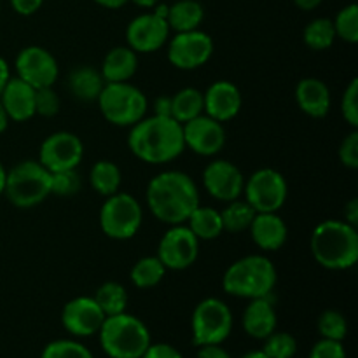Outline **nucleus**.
<instances>
[{"label":"nucleus","instance_id":"1","mask_svg":"<svg viewBox=\"0 0 358 358\" xmlns=\"http://www.w3.org/2000/svg\"><path fill=\"white\" fill-rule=\"evenodd\" d=\"M147 205L157 220L178 226L187 222L192 210L199 205L198 187L184 171H163L147 185Z\"/></svg>","mask_w":358,"mask_h":358},{"label":"nucleus","instance_id":"2","mask_svg":"<svg viewBox=\"0 0 358 358\" xmlns=\"http://www.w3.org/2000/svg\"><path fill=\"white\" fill-rule=\"evenodd\" d=\"M128 147L133 156L149 164L170 163L185 149L182 124L163 115L143 117L131 126Z\"/></svg>","mask_w":358,"mask_h":358},{"label":"nucleus","instance_id":"3","mask_svg":"<svg viewBox=\"0 0 358 358\" xmlns=\"http://www.w3.org/2000/svg\"><path fill=\"white\" fill-rule=\"evenodd\" d=\"M311 254L325 269L343 271L358 262L357 227L345 220H324L311 233Z\"/></svg>","mask_w":358,"mask_h":358},{"label":"nucleus","instance_id":"4","mask_svg":"<svg viewBox=\"0 0 358 358\" xmlns=\"http://www.w3.org/2000/svg\"><path fill=\"white\" fill-rule=\"evenodd\" d=\"M276 268L264 255L238 259L224 273L222 287L229 296L241 299L269 297L276 285Z\"/></svg>","mask_w":358,"mask_h":358},{"label":"nucleus","instance_id":"5","mask_svg":"<svg viewBox=\"0 0 358 358\" xmlns=\"http://www.w3.org/2000/svg\"><path fill=\"white\" fill-rule=\"evenodd\" d=\"M98 334L101 348L110 358H142L150 346L147 325L126 311L105 317Z\"/></svg>","mask_w":358,"mask_h":358},{"label":"nucleus","instance_id":"6","mask_svg":"<svg viewBox=\"0 0 358 358\" xmlns=\"http://www.w3.org/2000/svg\"><path fill=\"white\" fill-rule=\"evenodd\" d=\"M3 194L16 208L37 206L51 194V171L38 161H23L7 171Z\"/></svg>","mask_w":358,"mask_h":358},{"label":"nucleus","instance_id":"7","mask_svg":"<svg viewBox=\"0 0 358 358\" xmlns=\"http://www.w3.org/2000/svg\"><path fill=\"white\" fill-rule=\"evenodd\" d=\"M101 114L114 126H133L147 114V98L129 83H107L98 96Z\"/></svg>","mask_w":358,"mask_h":358},{"label":"nucleus","instance_id":"8","mask_svg":"<svg viewBox=\"0 0 358 358\" xmlns=\"http://www.w3.org/2000/svg\"><path fill=\"white\" fill-rule=\"evenodd\" d=\"M143 212L140 203L126 192L107 196L100 210V227L112 240H129L142 226Z\"/></svg>","mask_w":358,"mask_h":358},{"label":"nucleus","instance_id":"9","mask_svg":"<svg viewBox=\"0 0 358 358\" xmlns=\"http://www.w3.org/2000/svg\"><path fill=\"white\" fill-rule=\"evenodd\" d=\"M191 329L196 346L222 345L233 331V313L224 301L208 297L194 308Z\"/></svg>","mask_w":358,"mask_h":358},{"label":"nucleus","instance_id":"10","mask_svg":"<svg viewBox=\"0 0 358 358\" xmlns=\"http://www.w3.org/2000/svg\"><path fill=\"white\" fill-rule=\"evenodd\" d=\"M243 194L247 196L245 201L257 213L278 212L287 201L289 185L280 171L273 168H262L252 173L250 178L245 182Z\"/></svg>","mask_w":358,"mask_h":358},{"label":"nucleus","instance_id":"11","mask_svg":"<svg viewBox=\"0 0 358 358\" xmlns=\"http://www.w3.org/2000/svg\"><path fill=\"white\" fill-rule=\"evenodd\" d=\"M199 254V240L184 224L173 226L164 233L157 247V259L166 269L182 271L191 268Z\"/></svg>","mask_w":358,"mask_h":358},{"label":"nucleus","instance_id":"12","mask_svg":"<svg viewBox=\"0 0 358 358\" xmlns=\"http://www.w3.org/2000/svg\"><path fill=\"white\" fill-rule=\"evenodd\" d=\"M213 52V41L199 30L180 31L168 45V62L178 70H196L205 65Z\"/></svg>","mask_w":358,"mask_h":358},{"label":"nucleus","instance_id":"13","mask_svg":"<svg viewBox=\"0 0 358 358\" xmlns=\"http://www.w3.org/2000/svg\"><path fill=\"white\" fill-rule=\"evenodd\" d=\"M84 157V145L73 133L58 131L49 135L42 142L38 163L48 171L72 170L80 164Z\"/></svg>","mask_w":358,"mask_h":358},{"label":"nucleus","instance_id":"14","mask_svg":"<svg viewBox=\"0 0 358 358\" xmlns=\"http://www.w3.org/2000/svg\"><path fill=\"white\" fill-rule=\"evenodd\" d=\"M16 72L21 80L30 84L34 90L52 86L58 79V63L56 58L44 48L30 45L21 49L16 58Z\"/></svg>","mask_w":358,"mask_h":358},{"label":"nucleus","instance_id":"15","mask_svg":"<svg viewBox=\"0 0 358 358\" xmlns=\"http://www.w3.org/2000/svg\"><path fill=\"white\" fill-rule=\"evenodd\" d=\"M185 147L198 156H215L226 143V131L222 122L215 121L210 115L201 114L198 117L182 124Z\"/></svg>","mask_w":358,"mask_h":358},{"label":"nucleus","instance_id":"16","mask_svg":"<svg viewBox=\"0 0 358 358\" xmlns=\"http://www.w3.org/2000/svg\"><path fill=\"white\" fill-rule=\"evenodd\" d=\"M203 184L212 198L229 203L243 194L245 177L236 164L226 159H217L203 171Z\"/></svg>","mask_w":358,"mask_h":358},{"label":"nucleus","instance_id":"17","mask_svg":"<svg viewBox=\"0 0 358 358\" xmlns=\"http://www.w3.org/2000/svg\"><path fill=\"white\" fill-rule=\"evenodd\" d=\"M170 35L166 17L156 13L135 17L126 28V41L135 52H154L164 45Z\"/></svg>","mask_w":358,"mask_h":358},{"label":"nucleus","instance_id":"18","mask_svg":"<svg viewBox=\"0 0 358 358\" xmlns=\"http://www.w3.org/2000/svg\"><path fill=\"white\" fill-rule=\"evenodd\" d=\"M103 320V311L100 310L93 297L87 296L69 301L62 313L63 327L77 338H87V336L96 334Z\"/></svg>","mask_w":358,"mask_h":358},{"label":"nucleus","instance_id":"19","mask_svg":"<svg viewBox=\"0 0 358 358\" xmlns=\"http://www.w3.org/2000/svg\"><path fill=\"white\" fill-rule=\"evenodd\" d=\"M203 100H205V114L219 122L236 117L243 101L240 90L229 80H217L210 84L206 93H203Z\"/></svg>","mask_w":358,"mask_h":358},{"label":"nucleus","instance_id":"20","mask_svg":"<svg viewBox=\"0 0 358 358\" xmlns=\"http://www.w3.org/2000/svg\"><path fill=\"white\" fill-rule=\"evenodd\" d=\"M0 103L10 121H28L35 115V90L20 77H10L0 94Z\"/></svg>","mask_w":358,"mask_h":358},{"label":"nucleus","instance_id":"21","mask_svg":"<svg viewBox=\"0 0 358 358\" xmlns=\"http://www.w3.org/2000/svg\"><path fill=\"white\" fill-rule=\"evenodd\" d=\"M248 229H250L254 243L266 252L280 250L289 236L287 224L276 212L255 213Z\"/></svg>","mask_w":358,"mask_h":358},{"label":"nucleus","instance_id":"22","mask_svg":"<svg viewBox=\"0 0 358 358\" xmlns=\"http://www.w3.org/2000/svg\"><path fill=\"white\" fill-rule=\"evenodd\" d=\"M296 101L301 110L310 117H325L331 108V91L327 84L315 77L299 80L296 87Z\"/></svg>","mask_w":358,"mask_h":358},{"label":"nucleus","instance_id":"23","mask_svg":"<svg viewBox=\"0 0 358 358\" xmlns=\"http://www.w3.org/2000/svg\"><path fill=\"white\" fill-rule=\"evenodd\" d=\"M276 324H278V318H276L275 306L269 297L250 301L243 313V329L250 338L266 339L276 331Z\"/></svg>","mask_w":358,"mask_h":358},{"label":"nucleus","instance_id":"24","mask_svg":"<svg viewBox=\"0 0 358 358\" xmlns=\"http://www.w3.org/2000/svg\"><path fill=\"white\" fill-rule=\"evenodd\" d=\"M136 69H138L136 52L129 45L128 48L119 45L107 52L100 73L105 83H128L135 76Z\"/></svg>","mask_w":358,"mask_h":358},{"label":"nucleus","instance_id":"25","mask_svg":"<svg viewBox=\"0 0 358 358\" xmlns=\"http://www.w3.org/2000/svg\"><path fill=\"white\" fill-rule=\"evenodd\" d=\"M203 17H205V10L198 0H177L173 6H168V27L177 34L198 30Z\"/></svg>","mask_w":358,"mask_h":358},{"label":"nucleus","instance_id":"26","mask_svg":"<svg viewBox=\"0 0 358 358\" xmlns=\"http://www.w3.org/2000/svg\"><path fill=\"white\" fill-rule=\"evenodd\" d=\"M105 84L101 73L91 66H79L69 76L70 93L80 101H96Z\"/></svg>","mask_w":358,"mask_h":358},{"label":"nucleus","instance_id":"27","mask_svg":"<svg viewBox=\"0 0 358 358\" xmlns=\"http://www.w3.org/2000/svg\"><path fill=\"white\" fill-rule=\"evenodd\" d=\"M187 227L194 233L198 240H215L224 233L222 217H220L219 210L212 208V206H201L198 205L187 219Z\"/></svg>","mask_w":358,"mask_h":358},{"label":"nucleus","instance_id":"28","mask_svg":"<svg viewBox=\"0 0 358 358\" xmlns=\"http://www.w3.org/2000/svg\"><path fill=\"white\" fill-rule=\"evenodd\" d=\"M205 112L203 93L196 87H184L175 96H171V117L177 122L191 121Z\"/></svg>","mask_w":358,"mask_h":358},{"label":"nucleus","instance_id":"29","mask_svg":"<svg viewBox=\"0 0 358 358\" xmlns=\"http://www.w3.org/2000/svg\"><path fill=\"white\" fill-rule=\"evenodd\" d=\"M90 182L98 194L107 198V196L119 192V187H121L122 182L121 170H119L117 164L112 163V161H98V163H94V166L91 168Z\"/></svg>","mask_w":358,"mask_h":358},{"label":"nucleus","instance_id":"30","mask_svg":"<svg viewBox=\"0 0 358 358\" xmlns=\"http://www.w3.org/2000/svg\"><path fill=\"white\" fill-rule=\"evenodd\" d=\"M105 317H114V315L124 313L128 306V292L124 287L117 282H107L98 287L96 294L93 297Z\"/></svg>","mask_w":358,"mask_h":358},{"label":"nucleus","instance_id":"31","mask_svg":"<svg viewBox=\"0 0 358 358\" xmlns=\"http://www.w3.org/2000/svg\"><path fill=\"white\" fill-rule=\"evenodd\" d=\"M255 213L257 212L247 201H240V199L229 201L226 208L220 212L224 231H229V233H243V231H247L250 227Z\"/></svg>","mask_w":358,"mask_h":358},{"label":"nucleus","instance_id":"32","mask_svg":"<svg viewBox=\"0 0 358 358\" xmlns=\"http://www.w3.org/2000/svg\"><path fill=\"white\" fill-rule=\"evenodd\" d=\"M166 275V268L163 262L156 257H143L133 266L131 269V282L138 289H150L156 287Z\"/></svg>","mask_w":358,"mask_h":358},{"label":"nucleus","instance_id":"33","mask_svg":"<svg viewBox=\"0 0 358 358\" xmlns=\"http://www.w3.org/2000/svg\"><path fill=\"white\" fill-rule=\"evenodd\" d=\"M303 38L308 48L315 49V51L329 49L336 41L334 23L327 17H317L304 28Z\"/></svg>","mask_w":358,"mask_h":358},{"label":"nucleus","instance_id":"34","mask_svg":"<svg viewBox=\"0 0 358 358\" xmlns=\"http://www.w3.org/2000/svg\"><path fill=\"white\" fill-rule=\"evenodd\" d=\"M318 332L322 339H331V341L343 343V339L348 334V322L345 315L336 310H327L318 318Z\"/></svg>","mask_w":358,"mask_h":358},{"label":"nucleus","instance_id":"35","mask_svg":"<svg viewBox=\"0 0 358 358\" xmlns=\"http://www.w3.org/2000/svg\"><path fill=\"white\" fill-rule=\"evenodd\" d=\"M334 23L336 37L343 38L350 44H357L358 42V6L357 3H350V6L343 7L338 13Z\"/></svg>","mask_w":358,"mask_h":358},{"label":"nucleus","instance_id":"36","mask_svg":"<svg viewBox=\"0 0 358 358\" xmlns=\"http://www.w3.org/2000/svg\"><path fill=\"white\" fill-rule=\"evenodd\" d=\"M262 352L269 358H294L297 353V341L289 332H273L264 339Z\"/></svg>","mask_w":358,"mask_h":358},{"label":"nucleus","instance_id":"37","mask_svg":"<svg viewBox=\"0 0 358 358\" xmlns=\"http://www.w3.org/2000/svg\"><path fill=\"white\" fill-rule=\"evenodd\" d=\"M80 175L77 173V168L72 170L52 171L51 173V194L59 198H70L76 196L80 189Z\"/></svg>","mask_w":358,"mask_h":358},{"label":"nucleus","instance_id":"38","mask_svg":"<svg viewBox=\"0 0 358 358\" xmlns=\"http://www.w3.org/2000/svg\"><path fill=\"white\" fill-rule=\"evenodd\" d=\"M41 358H93V353L80 343L58 339L45 346Z\"/></svg>","mask_w":358,"mask_h":358},{"label":"nucleus","instance_id":"39","mask_svg":"<svg viewBox=\"0 0 358 358\" xmlns=\"http://www.w3.org/2000/svg\"><path fill=\"white\" fill-rule=\"evenodd\" d=\"M59 112V96L52 86L35 90V114L42 117H52Z\"/></svg>","mask_w":358,"mask_h":358},{"label":"nucleus","instance_id":"40","mask_svg":"<svg viewBox=\"0 0 358 358\" xmlns=\"http://www.w3.org/2000/svg\"><path fill=\"white\" fill-rule=\"evenodd\" d=\"M343 117L346 119L350 126L357 128L358 126V79H352L348 87L345 90L341 100Z\"/></svg>","mask_w":358,"mask_h":358},{"label":"nucleus","instance_id":"41","mask_svg":"<svg viewBox=\"0 0 358 358\" xmlns=\"http://www.w3.org/2000/svg\"><path fill=\"white\" fill-rule=\"evenodd\" d=\"M339 161L350 170L358 168V131H352L339 145Z\"/></svg>","mask_w":358,"mask_h":358},{"label":"nucleus","instance_id":"42","mask_svg":"<svg viewBox=\"0 0 358 358\" xmlns=\"http://www.w3.org/2000/svg\"><path fill=\"white\" fill-rule=\"evenodd\" d=\"M308 358H346V350L343 343L331 341V339H320L311 348Z\"/></svg>","mask_w":358,"mask_h":358},{"label":"nucleus","instance_id":"43","mask_svg":"<svg viewBox=\"0 0 358 358\" xmlns=\"http://www.w3.org/2000/svg\"><path fill=\"white\" fill-rule=\"evenodd\" d=\"M142 358H184V355L171 345H164V343L152 345V343H150V346L147 348V352L143 353Z\"/></svg>","mask_w":358,"mask_h":358},{"label":"nucleus","instance_id":"44","mask_svg":"<svg viewBox=\"0 0 358 358\" xmlns=\"http://www.w3.org/2000/svg\"><path fill=\"white\" fill-rule=\"evenodd\" d=\"M44 0H10V6L21 16H31L41 9Z\"/></svg>","mask_w":358,"mask_h":358},{"label":"nucleus","instance_id":"45","mask_svg":"<svg viewBox=\"0 0 358 358\" xmlns=\"http://www.w3.org/2000/svg\"><path fill=\"white\" fill-rule=\"evenodd\" d=\"M198 358H231V355L220 345H206L199 346Z\"/></svg>","mask_w":358,"mask_h":358},{"label":"nucleus","instance_id":"46","mask_svg":"<svg viewBox=\"0 0 358 358\" xmlns=\"http://www.w3.org/2000/svg\"><path fill=\"white\" fill-rule=\"evenodd\" d=\"M154 115L171 117V96H159L154 101Z\"/></svg>","mask_w":358,"mask_h":358},{"label":"nucleus","instance_id":"47","mask_svg":"<svg viewBox=\"0 0 358 358\" xmlns=\"http://www.w3.org/2000/svg\"><path fill=\"white\" fill-rule=\"evenodd\" d=\"M345 222L352 224V226L357 227L358 224V199L353 198L350 199L348 205L345 206Z\"/></svg>","mask_w":358,"mask_h":358},{"label":"nucleus","instance_id":"48","mask_svg":"<svg viewBox=\"0 0 358 358\" xmlns=\"http://www.w3.org/2000/svg\"><path fill=\"white\" fill-rule=\"evenodd\" d=\"M9 79H10L9 65H7L6 59L0 58V94H2L3 87H6L7 83H9Z\"/></svg>","mask_w":358,"mask_h":358},{"label":"nucleus","instance_id":"49","mask_svg":"<svg viewBox=\"0 0 358 358\" xmlns=\"http://www.w3.org/2000/svg\"><path fill=\"white\" fill-rule=\"evenodd\" d=\"M296 6L303 10H313L322 3V0H294Z\"/></svg>","mask_w":358,"mask_h":358},{"label":"nucleus","instance_id":"50","mask_svg":"<svg viewBox=\"0 0 358 358\" xmlns=\"http://www.w3.org/2000/svg\"><path fill=\"white\" fill-rule=\"evenodd\" d=\"M94 2L107 7V9H119V7H122L126 2H129V0H94Z\"/></svg>","mask_w":358,"mask_h":358},{"label":"nucleus","instance_id":"51","mask_svg":"<svg viewBox=\"0 0 358 358\" xmlns=\"http://www.w3.org/2000/svg\"><path fill=\"white\" fill-rule=\"evenodd\" d=\"M9 115H7L6 108L2 107V103H0V133H3L7 129V126H9Z\"/></svg>","mask_w":358,"mask_h":358},{"label":"nucleus","instance_id":"52","mask_svg":"<svg viewBox=\"0 0 358 358\" xmlns=\"http://www.w3.org/2000/svg\"><path fill=\"white\" fill-rule=\"evenodd\" d=\"M131 2L136 3L138 7H147V9H150V7H156L159 0H131Z\"/></svg>","mask_w":358,"mask_h":358},{"label":"nucleus","instance_id":"53","mask_svg":"<svg viewBox=\"0 0 358 358\" xmlns=\"http://www.w3.org/2000/svg\"><path fill=\"white\" fill-rule=\"evenodd\" d=\"M6 178H7V170L3 168V164L0 163V196L3 194V189H6Z\"/></svg>","mask_w":358,"mask_h":358},{"label":"nucleus","instance_id":"54","mask_svg":"<svg viewBox=\"0 0 358 358\" xmlns=\"http://www.w3.org/2000/svg\"><path fill=\"white\" fill-rule=\"evenodd\" d=\"M241 358H269V357L266 355V353L262 352V350H255V352L245 353V355L241 357Z\"/></svg>","mask_w":358,"mask_h":358}]
</instances>
